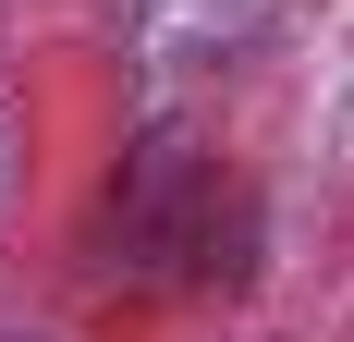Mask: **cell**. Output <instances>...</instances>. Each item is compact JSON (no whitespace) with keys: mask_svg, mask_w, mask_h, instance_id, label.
<instances>
[{"mask_svg":"<svg viewBox=\"0 0 354 342\" xmlns=\"http://www.w3.org/2000/svg\"><path fill=\"white\" fill-rule=\"evenodd\" d=\"M220 257V183H208V159L196 147H147L135 159V183L110 196V269H135V281H196Z\"/></svg>","mask_w":354,"mask_h":342,"instance_id":"cell-1","label":"cell"}]
</instances>
